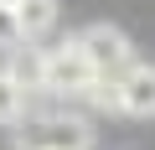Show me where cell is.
<instances>
[{"label": "cell", "instance_id": "cell-8", "mask_svg": "<svg viewBox=\"0 0 155 150\" xmlns=\"http://www.w3.org/2000/svg\"><path fill=\"white\" fill-rule=\"evenodd\" d=\"M16 42H21V21L11 5H0V47H16Z\"/></svg>", "mask_w": 155, "mask_h": 150}, {"label": "cell", "instance_id": "cell-6", "mask_svg": "<svg viewBox=\"0 0 155 150\" xmlns=\"http://www.w3.org/2000/svg\"><path fill=\"white\" fill-rule=\"evenodd\" d=\"M11 11L21 21V42H41L57 26V0H21V5H11Z\"/></svg>", "mask_w": 155, "mask_h": 150}, {"label": "cell", "instance_id": "cell-5", "mask_svg": "<svg viewBox=\"0 0 155 150\" xmlns=\"http://www.w3.org/2000/svg\"><path fill=\"white\" fill-rule=\"evenodd\" d=\"M11 52V62H5V78L21 88V93H36V88H47V52L36 47V42H16V47H5Z\"/></svg>", "mask_w": 155, "mask_h": 150}, {"label": "cell", "instance_id": "cell-1", "mask_svg": "<svg viewBox=\"0 0 155 150\" xmlns=\"http://www.w3.org/2000/svg\"><path fill=\"white\" fill-rule=\"evenodd\" d=\"M72 42H78V52L93 62V72H98V78H104V72H124V67L134 62V47H129V36H124L119 26H109V21H98V26H83Z\"/></svg>", "mask_w": 155, "mask_h": 150}, {"label": "cell", "instance_id": "cell-3", "mask_svg": "<svg viewBox=\"0 0 155 150\" xmlns=\"http://www.w3.org/2000/svg\"><path fill=\"white\" fill-rule=\"evenodd\" d=\"M93 62L78 52V42H62V47H52L47 52V88L52 93H88L93 88Z\"/></svg>", "mask_w": 155, "mask_h": 150}, {"label": "cell", "instance_id": "cell-7", "mask_svg": "<svg viewBox=\"0 0 155 150\" xmlns=\"http://www.w3.org/2000/svg\"><path fill=\"white\" fill-rule=\"evenodd\" d=\"M21 114H26V93L0 72V124H21Z\"/></svg>", "mask_w": 155, "mask_h": 150}, {"label": "cell", "instance_id": "cell-2", "mask_svg": "<svg viewBox=\"0 0 155 150\" xmlns=\"http://www.w3.org/2000/svg\"><path fill=\"white\" fill-rule=\"evenodd\" d=\"M21 150H93V124L78 114H52L21 135Z\"/></svg>", "mask_w": 155, "mask_h": 150}, {"label": "cell", "instance_id": "cell-9", "mask_svg": "<svg viewBox=\"0 0 155 150\" xmlns=\"http://www.w3.org/2000/svg\"><path fill=\"white\" fill-rule=\"evenodd\" d=\"M0 5H21V0H0Z\"/></svg>", "mask_w": 155, "mask_h": 150}, {"label": "cell", "instance_id": "cell-4", "mask_svg": "<svg viewBox=\"0 0 155 150\" xmlns=\"http://www.w3.org/2000/svg\"><path fill=\"white\" fill-rule=\"evenodd\" d=\"M119 114L155 119V62H129L119 72Z\"/></svg>", "mask_w": 155, "mask_h": 150}]
</instances>
